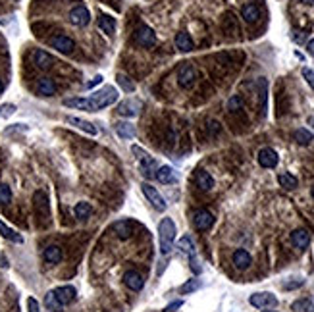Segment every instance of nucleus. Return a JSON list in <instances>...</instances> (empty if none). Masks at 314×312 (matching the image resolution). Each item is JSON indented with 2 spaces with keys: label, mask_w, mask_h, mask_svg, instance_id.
Segmentation results:
<instances>
[{
  "label": "nucleus",
  "mask_w": 314,
  "mask_h": 312,
  "mask_svg": "<svg viewBox=\"0 0 314 312\" xmlns=\"http://www.w3.org/2000/svg\"><path fill=\"white\" fill-rule=\"evenodd\" d=\"M135 41H137V45H141V47H145V48H151V47L157 45V35H155V31H153L151 27L143 25V27L137 29Z\"/></svg>",
  "instance_id": "9"
},
{
  "label": "nucleus",
  "mask_w": 314,
  "mask_h": 312,
  "mask_svg": "<svg viewBox=\"0 0 314 312\" xmlns=\"http://www.w3.org/2000/svg\"><path fill=\"white\" fill-rule=\"evenodd\" d=\"M305 283V280H301V278H297V281H291V283H285L283 287L285 289H297V287H301Z\"/></svg>",
  "instance_id": "46"
},
{
  "label": "nucleus",
  "mask_w": 314,
  "mask_h": 312,
  "mask_svg": "<svg viewBox=\"0 0 314 312\" xmlns=\"http://www.w3.org/2000/svg\"><path fill=\"white\" fill-rule=\"evenodd\" d=\"M0 235L4 237V239H8V241H12V243H23V237L17 234V232H14L12 228H8L2 220H0Z\"/></svg>",
  "instance_id": "33"
},
{
  "label": "nucleus",
  "mask_w": 314,
  "mask_h": 312,
  "mask_svg": "<svg viewBox=\"0 0 314 312\" xmlns=\"http://www.w3.org/2000/svg\"><path fill=\"white\" fill-rule=\"evenodd\" d=\"M89 98H91V104H93V108L96 112V110H102V108L114 104L118 100V91L108 85V87H102L100 91H96L94 94H91Z\"/></svg>",
  "instance_id": "2"
},
{
  "label": "nucleus",
  "mask_w": 314,
  "mask_h": 312,
  "mask_svg": "<svg viewBox=\"0 0 314 312\" xmlns=\"http://www.w3.org/2000/svg\"><path fill=\"white\" fill-rule=\"evenodd\" d=\"M45 307H47L50 312H62L64 311V305L56 299V295H54L52 291L47 293V297H45Z\"/></svg>",
  "instance_id": "34"
},
{
  "label": "nucleus",
  "mask_w": 314,
  "mask_h": 312,
  "mask_svg": "<svg viewBox=\"0 0 314 312\" xmlns=\"http://www.w3.org/2000/svg\"><path fill=\"white\" fill-rule=\"evenodd\" d=\"M177 247H179V250L183 252V254H187L189 258H191V268H193V272H201V266L197 264V260H195V254H197V250H195V243L191 241V237H181L179 239V243H177Z\"/></svg>",
  "instance_id": "7"
},
{
  "label": "nucleus",
  "mask_w": 314,
  "mask_h": 312,
  "mask_svg": "<svg viewBox=\"0 0 314 312\" xmlns=\"http://www.w3.org/2000/svg\"><path fill=\"white\" fill-rule=\"evenodd\" d=\"M116 133L122 137V139H133L135 137V127L127 122H118L116 124Z\"/></svg>",
  "instance_id": "31"
},
{
  "label": "nucleus",
  "mask_w": 314,
  "mask_h": 312,
  "mask_svg": "<svg viewBox=\"0 0 314 312\" xmlns=\"http://www.w3.org/2000/svg\"><path fill=\"white\" fill-rule=\"evenodd\" d=\"M293 139L299 143V145H303V147H307V145H311L314 141V135L309 131V129H305V127H301V129H295L293 131Z\"/></svg>",
  "instance_id": "30"
},
{
  "label": "nucleus",
  "mask_w": 314,
  "mask_h": 312,
  "mask_svg": "<svg viewBox=\"0 0 314 312\" xmlns=\"http://www.w3.org/2000/svg\"><path fill=\"white\" fill-rule=\"evenodd\" d=\"M155 177L164 185H170V183L177 181V173H175V170L172 166H160L157 170V173H155Z\"/></svg>",
  "instance_id": "16"
},
{
  "label": "nucleus",
  "mask_w": 314,
  "mask_h": 312,
  "mask_svg": "<svg viewBox=\"0 0 314 312\" xmlns=\"http://www.w3.org/2000/svg\"><path fill=\"white\" fill-rule=\"evenodd\" d=\"M98 29L102 33H106L108 37H112L114 31H116V19L112 16H108V14H100L98 16Z\"/></svg>",
  "instance_id": "22"
},
{
  "label": "nucleus",
  "mask_w": 314,
  "mask_h": 312,
  "mask_svg": "<svg viewBox=\"0 0 314 312\" xmlns=\"http://www.w3.org/2000/svg\"><path fill=\"white\" fill-rule=\"evenodd\" d=\"M37 91H39V94H43V96H52V94L56 93V83H54L50 78L39 79Z\"/></svg>",
  "instance_id": "29"
},
{
  "label": "nucleus",
  "mask_w": 314,
  "mask_h": 312,
  "mask_svg": "<svg viewBox=\"0 0 314 312\" xmlns=\"http://www.w3.org/2000/svg\"><path fill=\"white\" fill-rule=\"evenodd\" d=\"M262 312H276V311H262Z\"/></svg>",
  "instance_id": "54"
},
{
  "label": "nucleus",
  "mask_w": 314,
  "mask_h": 312,
  "mask_svg": "<svg viewBox=\"0 0 314 312\" xmlns=\"http://www.w3.org/2000/svg\"><path fill=\"white\" fill-rule=\"evenodd\" d=\"M173 43H175V48L181 50V52H189V50H193V39H191V35L185 33V31H179V33L175 35Z\"/></svg>",
  "instance_id": "23"
},
{
  "label": "nucleus",
  "mask_w": 314,
  "mask_h": 312,
  "mask_svg": "<svg viewBox=\"0 0 314 312\" xmlns=\"http://www.w3.org/2000/svg\"><path fill=\"white\" fill-rule=\"evenodd\" d=\"M303 78L307 79V83L311 85V89L314 91V72L311 68H303Z\"/></svg>",
  "instance_id": "43"
},
{
  "label": "nucleus",
  "mask_w": 314,
  "mask_h": 312,
  "mask_svg": "<svg viewBox=\"0 0 314 312\" xmlns=\"http://www.w3.org/2000/svg\"><path fill=\"white\" fill-rule=\"evenodd\" d=\"M43 256H45V260H47L48 264H58V262L62 260V249H60L58 245H48V247L45 249Z\"/></svg>",
  "instance_id": "28"
},
{
  "label": "nucleus",
  "mask_w": 314,
  "mask_h": 312,
  "mask_svg": "<svg viewBox=\"0 0 314 312\" xmlns=\"http://www.w3.org/2000/svg\"><path fill=\"white\" fill-rule=\"evenodd\" d=\"M197 83V70L191 64H183L177 72V85L181 89H191Z\"/></svg>",
  "instance_id": "5"
},
{
  "label": "nucleus",
  "mask_w": 314,
  "mask_h": 312,
  "mask_svg": "<svg viewBox=\"0 0 314 312\" xmlns=\"http://www.w3.org/2000/svg\"><path fill=\"white\" fill-rule=\"evenodd\" d=\"M50 45H52V48H56V50L62 52V54H70V52H74V48H76L74 39H70V37H66V35H56V37H52V39H50Z\"/></svg>",
  "instance_id": "10"
},
{
  "label": "nucleus",
  "mask_w": 314,
  "mask_h": 312,
  "mask_svg": "<svg viewBox=\"0 0 314 312\" xmlns=\"http://www.w3.org/2000/svg\"><path fill=\"white\" fill-rule=\"evenodd\" d=\"M195 183L201 191H210L214 187V177L206 172V170H197L195 173Z\"/></svg>",
  "instance_id": "17"
},
{
  "label": "nucleus",
  "mask_w": 314,
  "mask_h": 312,
  "mask_svg": "<svg viewBox=\"0 0 314 312\" xmlns=\"http://www.w3.org/2000/svg\"><path fill=\"white\" fill-rule=\"evenodd\" d=\"M141 106H143L141 100H133V98H129V100H124V102L118 104V114L124 116V118H135V116L139 114Z\"/></svg>",
  "instance_id": "11"
},
{
  "label": "nucleus",
  "mask_w": 314,
  "mask_h": 312,
  "mask_svg": "<svg viewBox=\"0 0 314 312\" xmlns=\"http://www.w3.org/2000/svg\"><path fill=\"white\" fill-rule=\"evenodd\" d=\"M309 52H311V56H314V39L309 41Z\"/></svg>",
  "instance_id": "50"
},
{
  "label": "nucleus",
  "mask_w": 314,
  "mask_h": 312,
  "mask_svg": "<svg viewBox=\"0 0 314 312\" xmlns=\"http://www.w3.org/2000/svg\"><path fill=\"white\" fill-rule=\"evenodd\" d=\"M175 224L172 218H164L158 224V237H160V252L162 254H170V250L173 249V241H175Z\"/></svg>",
  "instance_id": "1"
},
{
  "label": "nucleus",
  "mask_w": 314,
  "mask_h": 312,
  "mask_svg": "<svg viewBox=\"0 0 314 312\" xmlns=\"http://www.w3.org/2000/svg\"><path fill=\"white\" fill-rule=\"evenodd\" d=\"M199 287H201V281H199V280H189L187 283H183V285L179 287V293H181V295H189V293L197 291Z\"/></svg>",
  "instance_id": "37"
},
{
  "label": "nucleus",
  "mask_w": 314,
  "mask_h": 312,
  "mask_svg": "<svg viewBox=\"0 0 314 312\" xmlns=\"http://www.w3.org/2000/svg\"><path fill=\"white\" fill-rule=\"evenodd\" d=\"M251 262H252V258L245 249H237L234 252V264H236L237 270H247L251 266Z\"/></svg>",
  "instance_id": "26"
},
{
  "label": "nucleus",
  "mask_w": 314,
  "mask_h": 312,
  "mask_svg": "<svg viewBox=\"0 0 314 312\" xmlns=\"http://www.w3.org/2000/svg\"><path fill=\"white\" fill-rule=\"evenodd\" d=\"M14 131H27V125L16 124V125H12V127H6V129H4V135H10V133H14Z\"/></svg>",
  "instance_id": "44"
},
{
  "label": "nucleus",
  "mask_w": 314,
  "mask_h": 312,
  "mask_svg": "<svg viewBox=\"0 0 314 312\" xmlns=\"http://www.w3.org/2000/svg\"><path fill=\"white\" fill-rule=\"evenodd\" d=\"M66 122H68L70 125L79 127L81 131H85V133H89V135H96V133H98V129H96L91 122H87V120H81V118H76V116H66Z\"/></svg>",
  "instance_id": "20"
},
{
  "label": "nucleus",
  "mask_w": 314,
  "mask_h": 312,
  "mask_svg": "<svg viewBox=\"0 0 314 312\" xmlns=\"http://www.w3.org/2000/svg\"><path fill=\"white\" fill-rule=\"evenodd\" d=\"M100 81H102V76H96V78L93 79L91 83H87V89H91V87H94V85H98Z\"/></svg>",
  "instance_id": "48"
},
{
  "label": "nucleus",
  "mask_w": 314,
  "mask_h": 312,
  "mask_svg": "<svg viewBox=\"0 0 314 312\" xmlns=\"http://www.w3.org/2000/svg\"><path fill=\"white\" fill-rule=\"evenodd\" d=\"M4 91V83H2V79H0V93Z\"/></svg>",
  "instance_id": "52"
},
{
  "label": "nucleus",
  "mask_w": 314,
  "mask_h": 312,
  "mask_svg": "<svg viewBox=\"0 0 314 312\" xmlns=\"http://www.w3.org/2000/svg\"><path fill=\"white\" fill-rule=\"evenodd\" d=\"M33 204H35V212L39 214V216H43L45 220L50 216V206H48V199H47V195L43 193V191H37L35 195H33Z\"/></svg>",
  "instance_id": "13"
},
{
  "label": "nucleus",
  "mask_w": 314,
  "mask_h": 312,
  "mask_svg": "<svg viewBox=\"0 0 314 312\" xmlns=\"http://www.w3.org/2000/svg\"><path fill=\"white\" fill-rule=\"evenodd\" d=\"M278 162H280V156H278V153L274 149L266 147V149H260L258 151V164L262 168H276Z\"/></svg>",
  "instance_id": "12"
},
{
  "label": "nucleus",
  "mask_w": 314,
  "mask_h": 312,
  "mask_svg": "<svg viewBox=\"0 0 314 312\" xmlns=\"http://www.w3.org/2000/svg\"><path fill=\"white\" fill-rule=\"evenodd\" d=\"M181 305H183V301H173L172 305H168V307H166V311H164V312H173L175 309H179Z\"/></svg>",
  "instance_id": "47"
},
{
  "label": "nucleus",
  "mask_w": 314,
  "mask_h": 312,
  "mask_svg": "<svg viewBox=\"0 0 314 312\" xmlns=\"http://www.w3.org/2000/svg\"><path fill=\"white\" fill-rule=\"evenodd\" d=\"M193 224H195V228H197L199 232H206V230L212 228L214 216H212L210 210H204V208H203V210H197L195 216H193Z\"/></svg>",
  "instance_id": "8"
},
{
  "label": "nucleus",
  "mask_w": 314,
  "mask_h": 312,
  "mask_svg": "<svg viewBox=\"0 0 314 312\" xmlns=\"http://www.w3.org/2000/svg\"><path fill=\"white\" fill-rule=\"evenodd\" d=\"M311 195H313V199H314V185L311 187Z\"/></svg>",
  "instance_id": "53"
},
{
  "label": "nucleus",
  "mask_w": 314,
  "mask_h": 312,
  "mask_svg": "<svg viewBox=\"0 0 314 312\" xmlns=\"http://www.w3.org/2000/svg\"><path fill=\"white\" fill-rule=\"evenodd\" d=\"M8 266H10V262H8V258H6L4 254H0V268H4V270H6Z\"/></svg>",
  "instance_id": "49"
},
{
  "label": "nucleus",
  "mask_w": 314,
  "mask_h": 312,
  "mask_svg": "<svg viewBox=\"0 0 314 312\" xmlns=\"http://www.w3.org/2000/svg\"><path fill=\"white\" fill-rule=\"evenodd\" d=\"M33 62H35V66L39 68V70H48L50 66H52V56L48 54V52H45V50H35L33 52Z\"/></svg>",
  "instance_id": "24"
},
{
  "label": "nucleus",
  "mask_w": 314,
  "mask_h": 312,
  "mask_svg": "<svg viewBox=\"0 0 314 312\" xmlns=\"http://www.w3.org/2000/svg\"><path fill=\"white\" fill-rule=\"evenodd\" d=\"M228 108L232 110V112H237V110H241L243 108V98L241 96H232L230 100H228Z\"/></svg>",
  "instance_id": "40"
},
{
  "label": "nucleus",
  "mask_w": 314,
  "mask_h": 312,
  "mask_svg": "<svg viewBox=\"0 0 314 312\" xmlns=\"http://www.w3.org/2000/svg\"><path fill=\"white\" fill-rule=\"evenodd\" d=\"M118 83H120V85H122V89H124V91H127V93H133V91H135V83H133V81H129V78H127V76H122V74H120V76H118Z\"/></svg>",
  "instance_id": "39"
},
{
  "label": "nucleus",
  "mask_w": 314,
  "mask_h": 312,
  "mask_svg": "<svg viewBox=\"0 0 314 312\" xmlns=\"http://www.w3.org/2000/svg\"><path fill=\"white\" fill-rule=\"evenodd\" d=\"M301 2H303V4H309V6H311V4H314V0H301Z\"/></svg>",
  "instance_id": "51"
},
{
  "label": "nucleus",
  "mask_w": 314,
  "mask_h": 312,
  "mask_svg": "<svg viewBox=\"0 0 314 312\" xmlns=\"http://www.w3.org/2000/svg\"><path fill=\"white\" fill-rule=\"evenodd\" d=\"M291 309L295 312H314V299L313 297H305V299H299L291 305Z\"/></svg>",
  "instance_id": "32"
},
{
  "label": "nucleus",
  "mask_w": 314,
  "mask_h": 312,
  "mask_svg": "<svg viewBox=\"0 0 314 312\" xmlns=\"http://www.w3.org/2000/svg\"><path fill=\"white\" fill-rule=\"evenodd\" d=\"M291 243H293L295 249L305 250V249L309 247V243H311V234H309L307 230H295V232L291 234Z\"/></svg>",
  "instance_id": "19"
},
{
  "label": "nucleus",
  "mask_w": 314,
  "mask_h": 312,
  "mask_svg": "<svg viewBox=\"0 0 314 312\" xmlns=\"http://www.w3.org/2000/svg\"><path fill=\"white\" fill-rule=\"evenodd\" d=\"M12 201V189L6 183H0V204H8Z\"/></svg>",
  "instance_id": "38"
},
{
  "label": "nucleus",
  "mask_w": 314,
  "mask_h": 312,
  "mask_svg": "<svg viewBox=\"0 0 314 312\" xmlns=\"http://www.w3.org/2000/svg\"><path fill=\"white\" fill-rule=\"evenodd\" d=\"M278 183H280L283 189H295V187L299 185L297 177H295V175H291V173H287V172H283V173H280V175H278Z\"/></svg>",
  "instance_id": "35"
},
{
  "label": "nucleus",
  "mask_w": 314,
  "mask_h": 312,
  "mask_svg": "<svg viewBox=\"0 0 314 312\" xmlns=\"http://www.w3.org/2000/svg\"><path fill=\"white\" fill-rule=\"evenodd\" d=\"M241 16H243V19H245L247 23H256L258 17H260V10H258V6H254V4H245V6L241 8Z\"/></svg>",
  "instance_id": "27"
},
{
  "label": "nucleus",
  "mask_w": 314,
  "mask_h": 312,
  "mask_svg": "<svg viewBox=\"0 0 314 312\" xmlns=\"http://www.w3.org/2000/svg\"><path fill=\"white\" fill-rule=\"evenodd\" d=\"M62 104L66 108H78V110H87V112H94L93 104H91V98H64Z\"/></svg>",
  "instance_id": "21"
},
{
  "label": "nucleus",
  "mask_w": 314,
  "mask_h": 312,
  "mask_svg": "<svg viewBox=\"0 0 314 312\" xmlns=\"http://www.w3.org/2000/svg\"><path fill=\"white\" fill-rule=\"evenodd\" d=\"M141 189H143V195L149 199V203H151V204H153L157 210H160V212H164V210H166L168 203L164 201V197L158 193V191L153 187V185H151V183H147V181H145V183L141 185Z\"/></svg>",
  "instance_id": "6"
},
{
  "label": "nucleus",
  "mask_w": 314,
  "mask_h": 312,
  "mask_svg": "<svg viewBox=\"0 0 314 312\" xmlns=\"http://www.w3.org/2000/svg\"><path fill=\"white\" fill-rule=\"evenodd\" d=\"M133 155L137 156V160H139V166H141V172H143V175H147V177H153L155 173H157L158 166L157 162H155V158L149 155V153H145L141 147H137V145H133Z\"/></svg>",
  "instance_id": "3"
},
{
  "label": "nucleus",
  "mask_w": 314,
  "mask_h": 312,
  "mask_svg": "<svg viewBox=\"0 0 314 312\" xmlns=\"http://www.w3.org/2000/svg\"><path fill=\"white\" fill-rule=\"evenodd\" d=\"M206 129H208V133H210V135H218V133L222 131L220 124H218V122H214V120H210V122L206 124Z\"/></svg>",
  "instance_id": "42"
},
{
  "label": "nucleus",
  "mask_w": 314,
  "mask_h": 312,
  "mask_svg": "<svg viewBox=\"0 0 314 312\" xmlns=\"http://www.w3.org/2000/svg\"><path fill=\"white\" fill-rule=\"evenodd\" d=\"M70 21L78 27H85L89 21H91V14L85 6H76L72 12H70Z\"/></svg>",
  "instance_id": "14"
},
{
  "label": "nucleus",
  "mask_w": 314,
  "mask_h": 312,
  "mask_svg": "<svg viewBox=\"0 0 314 312\" xmlns=\"http://www.w3.org/2000/svg\"><path fill=\"white\" fill-rule=\"evenodd\" d=\"M27 309H29V312H41L39 303H37L33 297H29V299H27Z\"/></svg>",
  "instance_id": "45"
},
{
  "label": "nucleus",
  "mask_w": 314,
  "mask_h": 312,
  "mask_svg": "<svg viewBox=\"0 0 314 312\" xmlns=\"http://www.w3.org/2000/svg\"><path fill=\"white\" fill-rule=\"evenodd\" d=\"M114 232L118 235V239L126 241V239H129L133 235V224L129 220H120V222L114 224Z\"/></svg>",
  "instance_id": "25"
},
{
  "label": "nucleus",
  "mask_w": 314,
  "mask_h": 312,
  "mask_svg": "<svg viewBox=\"0 0 314 312\" xmlns=\"http://www.w3.org/2000/svg\"><path fill=\"white\" fill-rule=\"evenodd\" d=\"M124 281H126V285H127L131 291H141L143 285H145V280L141 278V274H137V272H133V270H129V272L124 274Z\"/></svg>",
  "instance_id": "18"
},
{
  "label": "nucleus",
  "mask_w": 314,
  "mask_h": 312,
  "mask_svg": "<svg viewBox=\"0 0 314 312\" xmlns=\"http://www.w3.org/2000/svg\"><path fill=\"white\" fill-rule=\"evenodd\" d=\"M16 112V104H0V118H10Z\"/></svg>",
  "instance_id": "41"
},
{
  "label": "nucleus",
  "mask_w": 314,
  "mask_h": 312,
  "mask_svg": "<svg viewBox=\"0 0 314 312\" xmlns=\"http://www.w3.org/2000/svg\"><path fill=\"white\" fill-rule=\"evenodd\" d=\"M52 293L56 295V299L66 307V305H70L74 299H76V295H78V291H76V287H72V285H62V287H56V289H52Z\"/></svg>",
  "instance_id": "15"
},
{
  "label": "nucleus",
  "mask_w": 314,
  "mask_h": 312,
  "mask_svg": "<svg viewBox=\"0 0 314 312\" xmlns=\"http://www.w3.org/2000/svg\"><path fill=\"white\" fill-rule=\"evenodd\" d=\"M74 214H76V218H79V220H87V218L93 214V206H91L89 203L81 201V203H78V204H76Z\"/></svg>",
  "instance_id": "36"
},
{
  "label": "nucleus",
  "mask_w": 314,
  "mask_h": 312,
  "mask_svg": "<svg viewBox=\"0 0 314 312\" xmlns=\"http://www.w3.org/2000/svg\"><path fill=\"white\" fill-rule=\"evenodd\" d=\"M249 303L256 309H274V307H278V297L268 291H262V293H252Z\"/></svg>",
  "instance_id": "4"
}]
</instances>
